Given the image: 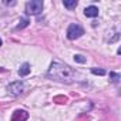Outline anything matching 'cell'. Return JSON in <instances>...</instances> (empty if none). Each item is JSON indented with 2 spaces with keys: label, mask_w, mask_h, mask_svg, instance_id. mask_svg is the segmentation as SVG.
Masks as SVG:
<instances>
[{
  "label": "cell",
  "mask_w": 121,
  "mask_h": 121,
  "mask_svg": "<svg viewBox=\"0 0 121 121\" xmlns=\"http://www.w3.org/2000/svg\"><path fill=\"white\" fill-rule=\"evenodd\" d=\"M48 77L57 80V81H64V83H71L74 76H76V71L67 66V64H63V63H58V61H54L51 63L50 69H48Z\"/></svg>",
  "instance_id": "6da1fadb"
},
{
  "label": "cell",
  "mask_w": 121,
  "mask_h": 121,
  "mask_svg": "<svg viewBox=\"0 0 121 121\" xmlns=\"http://www.w3.org/2000/svg\"><path fill=\"white\" fill-rule=\"evenodd\" d=\"M43 10V2L41 0H30L26 3V13L27 14H40Z\"/></svg>",
  "instance_id": "7a4b0ae2"
},
{
  "label": "cell",
  "mask_w": 121,
  "mask_h": 121,
  "mask_svg": "<svg viewBox=\"0 0 121 121\" xmlns=\"http://www.w3.org/2000/svg\"><path fill=\"white\" fill-rule=\"evenodd\" d=\"M26 91V86L23 81H14L12 84L7 86V93L13 97H17V95H22L23 93Z\"/></svg>",
  "instance_id": "3957f363"
},
{
  "label": "cell",
  "mask_w": 121,
  "mask_h": 121,
  "mask_svg": "<svg viewBox=\"0 0 121 121\" xmlns=\"http://www.w3.org/2000/svg\"><path fill=\"white\" fill-rule=\"evenodd\" d=\"M83 34H84V29H83L80 24H77V23L70 24L69 29H67V37H69L70 40H76V39L81 37Z\"/></svg>",
  "instance_id": "277c9868"
},
{
  "label": "cell",
  "mask_w": 121,
  "mask_h": 121,
  "mask_svg": "<svg viewBox=\"0 0 121 121\" xmlns=\"http://www.w3.org/2000/svg\"><path fill=\"white\" fill-rule=\"evenodd\" d=\"M29 118V112L26 110H16L12 115V121H26Z\"/></svg>",
  "instance_id": "5b68a950"
},
{
  "label": "cell",
  "mask_w": 121,
  "mask_h": 121,
  "mask_svg": "<svg viewBox=\"0 0 121 121\" xmlns=\"http://www.w3.org/2000/svg\"><path fill=\"white\" fill-rule=\"evenodd\" d=\"M84 14H86L87 17H97V16H98V9H97L95 6H90V7H87V9L84 10Z\"/></svg>",
  "instance_id": "8992f818"
},
{
  "label": "cell",
  "mask_w": 121,
  "mask_h": 121,
  "mask_svg": "<svg viewBox=\"0 0 121 121\" xmlns=\"http://www.w3.org/2000/svg\"><path fill=\"white\" fill-rule=\"evenodd\" d=\"M27 74H30V64H29V63H24V64L19 69V76L24 77V76H27Z\"/></svg>",
  "instance_id": "52a82bcc"
},
{
  "label": "cell",
  "mask_w": 121,
  "mask_h": 121,
  "mask_svg": "<svg viewBox=\"0 0 121 121\" xmlns=\"http://www.w3.org/2000/svg\"><path fill=\"white\" fill-rule=\"evenodd\" d=\"M64 7H67V9H74L76 6H77V0H64Z\"/></svg>",
  "instance_id": "ba28073f"
},
{
  "label": "cell",
  "mask_w": 121,
  "mask_h": 121,
  "mask_svg": "<svg viewBox=\"0 0 121 121\" xmlns=\"http://www.w3.org/2000/svg\"><path fill=\"white\" fill-rule=\"evenodd\" d=\"M74 61H77V63H86V57L84 56H81V54H76L74 56Z\"/></svg>",
  "instance_id": "9c48e42d"
},
{
  "label": "cell",
  "mask_w": 121,
  "mask_h": 121,
  "mask_svg": "<svg viewBox=\"0 0 121 121\" xmlns=\"http://www.w3.org/2000/svg\"><path fill=\"white\" fill-rule=\"evenodd\" d=\"M29 23H30V22H29L27 19H22V20H20V24L17 26V29H19V30H20V29H24V27L29 26Z\"/></svg>",
  "instance_id": "30bf717a"
},
{
  "label": "cell",
  "mask_w": 121,
  "mask_h": 121,
  "mask_svg": "<svg viewBox=\"0 0 121 121\" xmlns=\"http://www.w3.org/2000/svg\"><path fill=\"white\" fill-rule=\"evenodd\" d=\"M91 73L95 74V76H104L105 74V71L103 69H91Z\"/></svg>",
  "instance_id": "8fae6325"
},
{
  "label": "cell",
  "mask_w": 121,
  "mask_h": 121,
  "mask_svg": "<svg viewBox=\"0 0 121 121\" xmlns=\"http://www.w3.org/2000/svg\"><path fill=\"white\" fill-rule=\"evenodd\" d=\"M110 77H111V81H112V83H117V81L120 80V76L115 74V73H110Z\"/></svg>",
  "instance_id": "7c38bea8"
},
{
  "label": "cell",
  "mask_w": 121,
  "mask_h": 121,
  "mask_svg": "<svg viewBox=\"0 0 121 121\" xmlns=\"http://www.w3.org/2000/svg\"><path fill=\"white\" fill-rule=\"evenodd\" d=\"M0 46H2V39H0Z\"/></svg>",
  "instance_id": "4fadbf2b"
},
{
  "label": "cell",
  "mask_w": 121,
  "mask_h": 121,
  "mask_svg": "<svg viewBox=\"0 0 121 121\" xmlns=\"http://www.w3.org/2000/svg\"><path fill=\"white\" fill-rule=\"evenodd\" d=\"M0 71H3V69H0Z\"/></svg>",
  "instance_id": "5bb4252c"
}]
</instances>
